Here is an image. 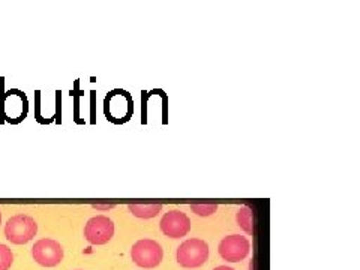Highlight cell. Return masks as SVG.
Returning <instances> with one entry per match:
<instances>
[{
	"instance_id": "cell-1",
	"label": "cell",
	"mask_w": 360,
	"mask_h": 270,
	"mask_svg": "<svg viewBox=\"0 0 360 270\" xmlns=\"http://www.w3.org/2000/svg\"><path fill=\"white\" fill-rule=\"evenodd\" d=\"M134 112V101L129 92L123 89H115L108 92L104 99V115L108 122L115 125H123L131 120Z\"/></svg>"
},
{
	"instance_id": "cell-2",
	"label": "cell",
	"mask_w": 360,
	"mask_h": 270,
	"mask_svg": "<svg viewBox=\"0 0 360 270\" xmlns=\"http://www.w3.org/2000/svg\"><path fill=\"white\" fill-rule=\"evenodd\" d=\"M29 101L18 89H11L0 94V123L9 122L13 125L22 122L27 116Z\"/></svg>"
},
{
	"instance_id": "cell-3",
	"label": "cell",
	"mask_w": 360,
	"mask_h": 270,
	"mask_svg": "<svg viewBox=\"0 0 360 270\" xmlns=\"http://www.w3.org/2000/svg\"><path fill=\"white\" fill-rule=\"evenodd\" d=\"M38 233L37 221L27 215H15L5 225V238L14 245H26Z\"/></svg>"
},
{
	"instance_id": "cell-4",
	"label": "cell",
	"mask_w": 360,
	"mask_h": 270,
	"mask_svg": "<svg viewBox=\"0 0 360 270\" xmlns=\"http://www.w3.org/2000/svg\"><path fill=\"white\" fill-rule=\"evenodd\" d=\"M177 263L186 267L194 269L200 267L207 262L209 258V245L201 239H188L177 248Z\"/></svg>"
},
{
	"instance_id": "cell-5",
	"label": "cell",
	"mask_w": 360,
	"mask_h": 270,
	"mask_svg": "<svg viewBox=\"0 0 360 270\" xmlns=\"http://www.w3.org/2000/svg\"><path fill=\"white\" fill-rule=\"evenodd\" d=\"M132 262L143 269H153L161 264L164 250L161 245L152 239H141L135 242L131 250Z\"/></svg>"
},
{
	"instance_id": "cell-6",
	"label": "cell",
	"mask_w": 360,
	"mask_h": 270,
	"mask_svg": "<svg viewBox=\"0 0 360 270\" xmlns=\"http://www.w3.org/2000/svg\"><path fill=\"white\" fill-rule=\"evenodd\" d=\"M32 255L42 267H54L63 260V248L53 239H41L32 248Z\"/></svg>"
},
{
	"instance_id": "cell-7",
	"label": "cell",
	"mask_w": 360,
	"mask_h": 270,
	"mask_svg": "<svg viewBox=\"0 0 360 270\" xmlns=\"http://www.w3.org/2000/svg\"><path fill=\"white\" fill-rule=\"evenodd\" d=\"M115 236V222L108 217L98 215L90 218L84 227V238L92 245H105Z\"/></svg>"
},
{
	"instance_id": "cell-8",
	"label": "cell",
	"mask_w": 360,
	"mask_h": 270,
	"mask_svg": "<svg viewBox=\"0 0 360 270\" xmlns=\"http://www.w3.org/2000/svg\"><path fill=\"white\" fill-rule=\"evenodd\" d=\"M251 250V243L240 234H233L224 238L219 243V255L229 263H239L248 257Z\"/></svg>"
},
{
	"instance_id": "cell-9",
	"label": "cell",
	"mask_w": 360,
	"mask_h": 270,
	"mask_svg": "<svg viewBox=\"0 0 360 270\" xmlns=\"http://www.w3.org/2000/svg\"><path fill=\"white\" fill-rule=\"evenodd\" d=\"M160 227L167 238L180 239V238H185V236L189 233L191 219L182 210L174 209V210H170L168 213H165L160 222Z\"/></svg>"
},
{
	"instance_id": "cell-10",
	"label": "cell",
	"mask_w": 360,
	"mask_h": 270,
	"mask_svg": "<svg viewBox=\"0 0 360 270\" xmlns=\"http://www.w3.org/2000/svg\"><path fill=\"white\" fill-rule=\"evenodd\" d=\"M129 212L134 217L141 219H150L156 215H160L162 210V205H129Z\"/></svg>"
},
{
	"instance_id": "cell-11",
	"label": "cell",
	"mask_w": 360,
	"mask_h": 270,
	"mask_svg": "<svg viewBox=\"0 0 360 270\" xmlns=\"http://www.w3.org/2000/svg\"><path fill=\"white\" fill-rule=\"evenodd\" d=\"M236 221H238L239 227L248 233L254 234V224H252V210L248 206H242L238 213H236Z\"/></svg>"
},
{
	"instance_id": "cell-12",
	"label": "cell",
	"mask_w": 360,
	"mask_h": 270,
	"mask_svg": "<svg viewBox=\"0 0 360 270\" xmlns=\"http://www.w3.org/2000/svg\"><path fill=\"white\" fill-rule=\"evenodd\" d=\"M14 263L13 251L6 245L0 243V270H9Z\"/></svg>"
},
{
	"instance_id": "cell-13",
	"label": "cell",
	"mask_w": 360,
	"mask_h": 270,
	"mask_svg": "<svg viewBox=\"0 0 360 270\" xmlns=\"http://www.w3.org/2000/svg\"><path fill=\"white\" fill-rule=\"evenodd\" d=\"M191 210L198 217H210L218 210V205H191Z\"/></svg>"
},
{
	"instance_id": "cell-14",
	"label": "cell",
	"mask_w": 360,
	"mask_h": 270,
	"mask_svg": "<svg viewBox=\"0 0 360 270\" xmlns=\"http://www.w3.org/2000/svg\"><path fill=\"white\" fill-rule=\"evenodd\" d=\"M71 96H74V105H75V122L77 123H83L80 120V92H78V80L75 82V89L71 92Z\"/></svg>"
},
{
	"instance_id": "cell-15",
	"label": "cell",
	"mask_w": 360,
	"mask_h": 270,
	"mask_svg": "<svg viewBox=\"0 0 360 270\" xmlns=\"http://www.w3.org/2000/svg\"><path fill=\"white\" fill-rule=\"evenodd\" d=\"M213 270H234V269H231L229 266H218L217 269H213Z\"/></svg>"
},
{
	"instance_id": "cell-16",
	"label": "cell",
	"mask_w": 360,
	"mask_h": 270,
	"mask_svg": "<svg viewBox=\"0 0 360 270\" xmlns=\"http://www.w3.org/2000/svg\"><path fill=\"white\" fill-rule=\"evenodd\" d=\"M0 224H2V212H0Z\"/></svg>"
}]
</instances>
